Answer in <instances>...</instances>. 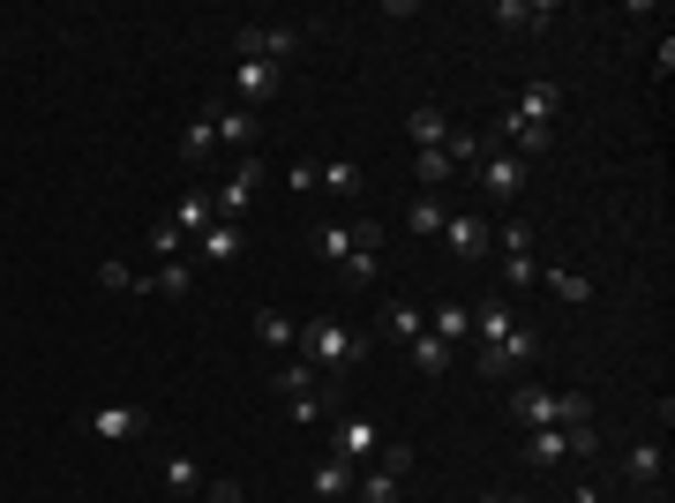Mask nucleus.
Instances as JSON below:
<instances>
[{
	"label": "nucleus",
	"instance_id": "nucleus-18",
	"mask_svg": "<svg viewBox=\"0 0 675 503\" xmlns=\"http://www.w3.org/2000/svg\"><path fill=\"white\" fill-rule=\"evenodd\" d=\"M383 338H398V346H413V338L428 331V316L421 308H413V300H390V308H383V324H376Z\"/></svg>",
	"mask_w": 675,
	"mask_h": 503
},
{
	"label": "nucleus",
	"instance_id": "nucleus-29",
	"mask_svg": "<svg viewBox=\"0 0 675 503\" xmlns=\"http://www.w3.org/2000/svg\"><path fill=\"white\" fill-rule=\"evenodd\" d=\"M98 286H106V294H151V278L128 271V263H98Z\"/></svg>",
	"mask_w": 675,
	"mask_h": 503
},
{
	"label": "nucleus",
	"instance_id": "nucleus-9",
	"mask_svg": "<svg viewBox=\"0 0 675 503\" xmlns=\"http://www.w3.org/2000/svg\"><path fill=\"white\" fill-rule=\"evenodd\" d=\"M376 444H383V428L376 420H338V436H331V459H345L353 473L376 459Z\"/></svg>",
	"mask_w": 675,
	"mask_h": 503
},
{
	"label": "nucleus",
	"instance_id": "nucleus-6",
	"mask_svg": "<svg viewBox=\"0 0 675 503\" xmlns=\"http://www.w3.org/2000/svg\"><path fill=\"white\" fill-rule=\"evenodd\" d=\"M353 249H383V226H376V218H361V226H316V255L345 263Z\"/></svg>",
	"mask_w": 675,
	"mask_h": 503
},
{
	"label": "nucleus",
	"instance_id": "nucleus-30",
	"mask_svg": "<svg viewBox=\"0 0 675 503\" xmlns=\"http://www.w3.org/2000/svg\"><path fill=\"white\" fill-rule=\"evenodd\" d=\"M443 158H451V166H480V158H488V143H480L473 128H451V143H443Z\"/></svg>",
	"mask_w": 675,
	"mask_h": 503
},
{
	"label": "nucleus",
	"instance_id": "nucleus-3",
	"mask_svg": "<svg viewBox=\"0 0 675 503\" xmlns=\"http://www.w3.org/2000/svg\"><path fill=\"white\" fill-rule=\"evenodd\" d=\"M300 39H308L300 23H241V31H233V61H270V68H286L300 53Z\"/></svg>",
	"mask_w": 675,
	"mask_h": 503
},
{
	"label": "nucleus",
	"instance_id": "nucleus-45",
	"mask_svg": "<svg viewBox=\"0 0 675 503\" xmlns=\"http://www.w3.org/2000/svg\"><path fill=\"white\" fill-rule=\"evenodd\" d=\"M571 503H600V489H593V481H578V489H571Z\"/></svg>",
	"mask_w": 675,
	"mask_h": 503
},
{
	"label": "nucleus",
	"instance_id": "nucleus-46",
	"mask_svg": "<svg viewBox=\"0 0 675 503\" xmlns=\"http://www.w3.org/2000/svg\"><path fill=\"white\" fill-rule=\"evenodd\" d=\"M488 503H525V496H510V489H496V496H488Z\"/></svg>",
	"mask_w": 675,
	"mask_h": 503
},
{
	"label": "nucleus",
	"instance_id": "nucleus-23",
	"mask_svg": "<svg viewBox=\"0 0 675 503\" xmlns=\"http://www.w3.org/2000/svg\"><path fill=\"white\" fill-rule=\"evenodd\" d=\"M563 459H571V436H563V428H533L525 466H541V473H549V466H563Z\"/></svg>",
	"mask_w": 675,
	"mask_h": 503
},
{
	"label": "nucleus",
	"instance_id": "nucleus-35",
	"mask_svg": "<svg viewBox=\"0 0 675 503\" xmlns=\"http://www.w3.org/2000/svg\"><path fill=\"white\" fill-rule=\"evenodd\" d=\"M316 496H353V466L323 459V466H316Z\"/></svg>",
	"mask_w": 675,
	"mask_h": 503
},
{
	"label": "nucleus",
	"instance_id": "nucleus-12",
	"mask_svg": "<svg viewBox=\"0 0 675 503\" xmlns=\"http://www.w3.org/2000/svg\"><path fill=\"white\" fill-rule=\"evenodd\" d=\"M278 84H286V68H270V61H241V76H233V90H241V106H263V98H278Z\"/></svg>",
	"mask_w": 675,
	"mask_h": 503
},
{
	"label": "nucleus",
	"instance_id": "nucleus-43",
	"mask_svg": "<svg viewBox=\"0 0 675 503\" xmlns=\"http://www.w3.org/2000/svg\"><path fill=\"white\" fill-rule=\"evenodd\" d=\"M151 249H158V255H180V226H173V218H158V226H151Z\"/></svg>",
	"mask_w": 675,
	"mask_h": 503
},
{
	"label": "nucleus",
	"instance_id": "nucleus-5",
	"mask_svg": "<svg viewBox=\"0 0 675 503\" xmlns=\"http://www.w3.org/2000/svg\"><path fill=\"white\" fill-rule=\"evenodd\" d=\"M443 241H451L458 263H480V255L496 249V226H488L480 210H451V218H443Z\"/></svg>",
	"mask_w": 675,
	"mask_h": 503
},
{
	"label": "nucleus",
	"instance_id": "nucleus-32",
	"mask_svg": "<svg viewBox=\"0 0 675 503\" xmlns=\"http://www.w3.org/2000/svg\"><path fill=\"white\" fill-rule=\"evenodd\" d=\"M211 151H218V128H211V113H196L188 135H180V158H211Z\"/></svg>",
	"mask_w": 675,
	"mask_h": 503
},
{
	"label": "nucleus",
	"instance_id": "nucleus-22",
	"mask_svg": "<svg viewBox=\"0 0 675 503\" xmlns=\"http://www.w3.org/2000/svg\"><path fill=\"white\" fill-rule=\"evenodd\" d=\"M255 338L286 353V346H300V324H294V316H286V308H255Z\"/></svg>",
	"mask_w": 675,
	"mask_h": 503
},
{
	"label": "nucleus",
	"instance_id": "nucleus-42",
	"mask_svg": "<svg viewBox=\"0 0 675 503\" xmlns=\"http://www.w3.org/2000/svg\"><path fill=\"white\" fill-rule=\"evenodd\" d=\"M413 466H421V451H413V444H390V451H383V473H398V481H406Z\"/></svg>",
	"mask_w": 675,
	"mask_h": 503
},
{
	"label": "nucleus",
	"instance_id": "nucleus-4",
	"mask_svg": "<svg viewBox=\"0 0 675 503\" xmlns=\"http://www.w3.org/2000/svg\"><path fill=\"white\" fill-rule=\"evenodd\" d=\"M255 188H263V158H255V151H241V166L211 188V210L225 218V226H241V218H248V204H255Z\"/></svg>",
	"mask_w": 675,
	"mask_h": 503
},
{
	"label": "nucleus",
	"instance_id": "nucleus-16",
	"mask_svg": "<svg viewBox=\"0 0 675 503\" xmlns=\"http://www.w3.org/2000/svg\"><path fill=\"white\" fill-rule=\"evenodd\" d=\"M406 361H413V369H421V376H451V369H458V346H443V338H413V346H406Z\"/></svg>",
	"mask_w": 675,
	"mask_h": 503
},
{
	"label": "nucleus",
	"instance_id": "nucleus-15",
	"mask_svg": "<svg viewBox=\"0 0 675 503\" xmlns=\"http://www.w3.org/2000/svg\"><path fill=\"white\" fill-rule=\"evenodd\" d=\"M406 135H413V151H443V143H451V113H443V106H413V113H406Z\"/></svg>",
	"mask_w": 675,
	"mask_h": 503
},
{
	"label": "nucleus",
	"instance_id": "nucleus-28",
	"mask_svg": "<svg viewBox=\"0 0 675 503\" xmlns=\"http://www.w3.org/2000/svg\"><path fill=\"white\" fill-rule=\"evenodd\" d=\"M623 473H631L638 489H645V481H661V444H631V451H623Z\"/></svg>",
	"mask_w": 675,
	"mask_h": 503
},
{
	"label": "nucleus",
	"instance_id": "nucleus-38",
	"mask_svg": "<svg viewBox=\"0 0 675 503\" xmlns=\"http://www.w3.org/2000/svg\"><path fill=\"white\" fill-rule=\"evenodd\" d=\"M316 369H308V361H286V369H278V376H270V391H278V398H294V391H316Z\"/></svg>",
	"mask_w": 675,
	"mask_h": 503
},
{
	"label": "nucleus",
	"instance_id": "nucleus-36",
	"mask_svg": "<svg viewBox=\"0 0 675 503\" xmlns=\"http://www.w3.org/2000/svg\"><path fill=\"white\" fill-rule=\"evenodd\" d=\"M443 218H451V204H443V196H421V204L406 210V226H413V233H443Z\"/></svg>",
	"mask_w": 675,
	"mask_h": 503
},
{
	"label": "nucleus",
	"instance_id": "nucleus-44",
	"mask_svg": "<svg viewBox=\"0 0 675 503\" xmlns=\"http://www.w3.org/2000/svg\"><path fill=\"white\" fill-rule=\"evenodd\" d=\"M196 503H241V481H203Z\"/></svg>",
	"mask_w": 675,
	"mask_h": 503
},
{
	"label": "nucleus",
	"instance_id": "nucleus-11",
	"mask_svg": "<svg viewBox=\"0 0 675 503\" xmlns=\"http://www.w3.org/2000/svg\"><path fill=\"white\" fill-rule=\"evenodd\" d=\"M510 331H518V308H510L504 294H488L480 308H473V338H480V346H504Z\"/></svg>",
	"mask_w": 675,
	"mask_h": 503
},
{
	"label": "nucleus",
	"instance_id": "nucleus-24",
	"mask_svg": "<svg viewBox=\"0 0 675 503\" xmlns=\"http://www.w3.org/2000/svg\"><path fill=\"white\" fill-rule=\"evenodd\" d=\"M555 106H563V90H555V84H525V98H518L510 113H518V121H549L555 128Z\"/></svg>",
	"mask_w": 675,
	"mask_h": 503
},
{
	"label": "nucleus",
	"instance_id": "nucleus-2",
	"mask_svg": "<svg viewBox=\"0 0 675 503\" xmlns=\"http://www.w3.org/2000/svg\"><path fill=\"white\" fill-rule=\"evenodd\" d=\"M510 414L525 420V428H571V420H593V406L578 391H533V383H518V391H510Z\"/></svg>",
	"mask_w": 675,
	"mask_h": 503
},
{
	"label": "nucleus",
	"instance_id": "nucleus-27",
	"mask_svg": "<svg viewBox=\"0 0 675 503\" xmlns=\"http://www.w3.org/2000/svg\"><path fill=\"white\" fill-rule=\"evenodd\" d=\"M316 188H331V196H361V166H353V158H331V166H316Z\"/></svg>",
	"mask_w": 675,
	"mask_h": 503
},
{
	"label": "nucleus",
	"instance_id": "nucleus-19",
	"mask_svg": "<svg viewBox=\"0 0 675 503\" xmlns=\"http://www.w3.org/2000/svg\"><path fill=\"white\" fill-rule=\"evenodd\" d=\"M151 294H166V300H188V294H196V263H180V255H166V263L151 271Z\"/></svg>",
	"mask_w": 675,
	"mask_h": 503
},
{
	"label": "nucleus",
	"instance_id": "nucleus-34",
	"mask_svg": "<svg viewBox=\"0 0 675 503\" xmlns=\"http://www.w3.org/2000/svg\"><path fill=\"white\" fill-rule=\"evenodd\" d=\"M166 489H173V496H196V489H203V466L188 459V451H180V459H166Z\"/></svg>",
	"mask_w": 675,
	"mask_h": 503
},
{
	"label": "nucleus",
	"instance_id": "nucleus-14",
	"mask_svg": "<svg viewBox=\"0 0 675 503\" xmlns=\"http://www.w3.org/2000/svg\"><path fill=\"white\" fill-rule=\"evenodd\" d=\"M488 15H496L504 31H549V23H555V0H496Z\"/></svg>",
	"mask_w": 675,
	"mask_h": 503
},
{
	"label": "nucleus",
	"instance_id": "nucleus-39",
	"mask_svg": "<svg viewBox=\"0 0 675 503\" xmlns=\"http://www.w3.org/2000/svg\"><path fill=\"white\" fill-rule=\"evenodd\" d=\"M233 249H241V226H225V218H218L211 233H203V255H211V263H225Z\"/></svg>",
	"mask_w": 675,
	"mask_h": 503
},
{
	"label": "nucleus",
	"instance_id": "nucleus-41",
	"mask_svg": "<svg viewBox=\"0 0 675 503\" xmlns=\"http://www.w3.org/2000/svg\"><path fill=\"white\" fill-rule=\"evenodd\" d=\"M496 249H504V255H525V249H533V226H525V218H510L504 233H496Z\"/></svg>",
	"mask_w": 675,
	"mask_h": 503
},
{
	"label": "nucleus",
	"instance_id": "nucleus-26",
	"mask_svg": "<svg viewBox=\"0 0 675 503\" xmlns=\"http://www.w3.org/2000/svg\"><path fill=\"white\" fill-rule=\"evenodd\" d=\"M353 489H361V503H398V473H383V466H368V473H353Z\"/></svg>",
	"mask_w": 675,
	"mask_h": 503
},
{
	"label": "nucleus",
	"instance_id": "nucleus-20",
	"mask_svg": "<svg viewBox=\"0 0 675 503\" xmlns=\"http://www.w3.org/2000/svg\"><path fill=\"white\" fill-rule=\"evenodd\" d=\"M428 338H443V346H458V338H473V308H465V300H443V308L428 316Z\"/></svg>",
	"mask_w": 675,
	"mask_h": 503
},
{
	"label": "nucleus",
	"instance_id": "nucleus-31",
	"mask_svg": "<svg viewBox=\"0 0 675 503\" xmlns=\"http://www.w3.org/2000/svg\"><path fill=\"white\" fill-rule=\"evenodd\" d=\"M504 286H510V294L541 286V255H533V249H525V255H504Z\"/></svg>",
	"mask_w": 675,
	"mask_h": 503
},
{
	"label": "nucleus",
	"instance_id": "nucleus-37",
	"mask_svg": "<svg viewBox=\"0 0 675 503\" xmlns=\"http://www.w3.org/2000/svg\"><path fill=\"white\" fill-rule=\"evenodd\" d=\"M413 173H421V188H428V196H435V188H443V181H451L458 166H451L443 151H413Z\"/></svg>",
	"mask_w": 675,
	"mask_h": 503
},
{
	"label": "nucleus",
	"instance_id": "nucleus-33",
	"mask_svg": "<svg viewBox=\"0 0 675 503\" xmlns=\"http://www.w3.org/2000/svg\"><path fill=\"white\" fill-rule=\"evenodd\" d=\"M338 271H345V286H376V278H383V255L376 249H353Z\"/></svg>",
	"mask_w": 675,
	"mask_h": 503
},
{
	"label": "nucleus",
	"instance_id": "nucleus-25",
	"mask_svg": "<svg viewBox=\"0 0 675 503\" xmlns=\"http://www.w3.org/2000/svg\"><path fill=\"white\" fill-rule=\"evenodd\" d=\"M211 128H218V143H255V113L248 106H211Z\"/></svg>",
	"mask_w": 675,
	"mask_h": 503
},
{
	"label": "nucleus",
	"instance_id": "nucleus-1",
	"mask_svg": "<svg viewBox=\"0 0 675 503\" xmlns=\"http://www.w3.org/2000/svg\"><path fill=\"white\" fill-rule=\"evenodd\" d=\"M368 353V331H353V324H338V316H316V324H300V361L316 369V376H338V369H353Z\"/></svg>",
	"mask_w": 675,
	"mask_h": 503
},
{
	"label": "nucleus",
	"instance_id": "nucleus-10",
	"mask_svg": "<svg viewBox=\"0 0 675 503\" xmlns=\"http://www.w3.org/2000/svg\"><path fill=\"white\" fill-rule=\"evenodd\" d=\"M504 143H510V158H525V166H533V158H549V151H555V128H549V121H518V113H504Z\"/></svg>",
	"mask_w": 675,
	"mask_h": 503
},
{
	"label": "nucleus",
	"instance_id": "nucleus-40",
	"mask_svg": "<svg viewBox=\"0 0 675 503\" xmlns=\"http://www.w3.org/2000/svg\"><path fill=\"white\" fill-rule=\"evenodd\" d=\"M286 414H294L300 428H316V420H323V391H294V398H286Z\"/></svg>",
	"mask_w": 675,
	"mask_h": 503
},
{
	"label": "nucleus",
	"instance_id": "nucleus-8",
	"mask_svg": "<svg viewBox=\"0 0 675 503\" xmlns=\"http://www.w3.org/2000/svg\"><path fill=\"white\" fill-rule=\"evenodd\" d=\"M473 173H480V188H488L496 204H518V188H525V158H510V151H488Z\"/></svg>",
	"mask_w": 675,
	"mask_h": 503
},
{
	"label": "nucleus",
	"instance_id": "nucleus-21",
	"mask_svg": "<svg viewBox=\"0 0 675 503\" xmlns=\"http://www.w3.org/2000/svg\"><path fill=\"white\" fill-rule=\"evenodd\" d=\"M173 226H180V241H188V233H211V226H218L211 196H203V188H188V196H180V210H173Z\"/></svg>",
	"mask_w": 675,
	"mask_h": 503
},
{
	"label": "nucleus",
	"instance_id": "nucleus-17",
	"mask_svg": "<svg viewBox=\"0 0 675 503\" xmlns=\"http://www.w3.org/2000/svg\"><path fill=\"white\" fill-rule=\"evenodd\" d=\"M541 278H549V294L571 300V308H586V300H593V278H586V271H571V263H541Z\"/></svg>",
	"mask_w": 675,
	"mask_h": 503
},
{
	"label": "nucleus",
	"instance_id": "nucleus-7",
	"mask_svg": "<svg viewBox=\"0 0 675 503\" xmlns=\"http://www.w3.org/2000/svg\"><path fill=\"white\" fill-rule=\"evenodd\" d=\"M533 353H541V338L518 324V331H510L504 346H480V376H518V369H525Z\"/></svg>",
	"mask_w": 675,
	"mask_h": 503
},
{
	"label": "nucleus",
	"instance_id": "nucleus-13",
	"mask_svg": "<svg viewBox=\"0 0 675 503\" xmlns=\"http://www.w3.org/2000/svg\"><path fill=\"white\" fill-rule=\"evenodd\" d=\"M143 428H151L143 406H98V414H90V436H106V444H128V436H143Z\"/></svg>",
	"mask_w": 675,
	"mask_h": 503
}]
</instances>
